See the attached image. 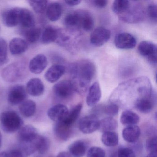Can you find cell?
Wrapping results in <instances>:
<instances>
[{"label": "cell", "mask_w": 157, "mask_h": 157, "mask_svg": "<svg viewBox=\"0 0 157 157\" xmlns=\"http://www.w3.org/2000/svg\"><path fill=\"white\" fill-rule=\"evenodd\" d=\"M28 2L36 13L41 14L46 10L48 2L47 1H29Z\"/></svg>", "instance_id": "cell-33"}, {"label": "cell", "mask_w": 157, "mask_h": 157, "mask_svg": "<svg viewBox=\"0 0 157 157\" xmlns=\"http://www.w3.org/2000/svg\"><path fill=\"white\" fill-rule=\"evenodd\" d=\"M94 24V20L91 14L88 11H85L82 29L86 32H90L93 29Z\"/></svg>", "instance_id": "cell-34"}, {"label": "cell", "mask_w": 157, "mask_h": 157, "mask_svg": "<svg viewBox=\"0 0 157 157\" xmlns=\"http://www.w3.org/2000/svg\"><path fill=\"white\" fill-rule=\"evenodd\" d=\"M21 9L14 8L6 11L2 15V21L7 27H13L20 23Z\"/></svg>", "instance_id": "cell-10"}, {"label": "cell", "mask_w": 157, "mask_h": 157, "mask_svg": "<svg viewBox=\"0 0 157 157\" xmlns=\"http://www.w3.org/2000/svg\"><path fill=\"white\" fill-rule=\"evenodd\" d=\"M146 157H157V152L149 153Z\"/></svg>", "instance_id": "cell-46"}, {"label": "cell", "mask_w": 157, "mask_h": 157, "mask_svg": "<svg viewBox=\"0 0 157 157\" xmlns=\"http://www.w3.org/2000/svg\"><path fill=\"white\" fill-rule=\"evenodd\" d=\"M27 96V92L25 87L22 85H16L10 89L8 100L10 104L17 105L24 101Z\"/></svg>", "instance_id": "cell-8"}, {"label": "cell", "mask_w": 157, "mask_h": 157, "mask_svg": "<svg viewBox=\"0 0 157 157\" xmlns=\"http://www.w3.org/2000/svg\"><path fill=\"white\" fill-rule=\"evenodd\" d=\"M50 147V141L48 138L40 136L38 140L37 150L39 153L44 154L49 149Z\"/></svg>", "instance_id": "cell-36"}, {"label": "cell", "mask_w": 157, "mask_h": 157, "mask_svg": "<svg viewBox=\"0 0 157 157\" xmlns=\"http://www.w3.org/2000/svg\"><path fill=\"white\" fill-rule=\"evenodd\" d=\"M22 62H15L4 68L2 72V76L4 80L8 82L17 81L21 78L25 67Z\"/></svg>", "instance_id": "cell-3"}, {"label": "cell", "mask_w": 157, "mask_h": 157, "mask_svg": "<svg viewBox=\"0 0 157 157\" xmlns=\"http://www.w3.org/2000/svg\"><path fill=\"white\" fill-rule=\"evenodd\" d=\"M36 104L31 100H26L21 103L19 110L22 115L26 117L33 116L36 111Z\"/></svg>", "instance_id": "cell-26"}, {"label": "cell", "mask_w": 157, "mask_h": 157, "mask_svg": "<svg viewBox=\"0 0 157 157\" xmlns=\"http://www.w3.org/2000/svg\"><path fill=\"white\" fill-rule=\"evenodd\" d=\"M147 14L149 17L156 22L157 18V7L156 5H149L147 8Z\"/></svg>", "instance_id": "cell-42"}, {"label": "cell", "mask_w": 157, "mask_h": 157, "mask_svg": "<svg viewBox=\"0 0 157 157\" xmlns=\"http://www.w3.org/2000/svg\"><path fill=\"white\" fill-rule=\"evenodd\" d=\"M104 150L101 148L93 147L88 151L87 157H105Z\"/></svg>", "instance_id": "cell-40"}, {"label": "cell", "mask_w": 157, "mask_h": 157, "mask_svg": "<svg viewBox=\"0 0 157 157\" xmlns=\"http://www.w3.org/2000/svg\"><path fill=\"white\" fill-rule=\"evenodd\" d=\"M27 93L34 97L41 96L44 92V83L40 79L33 78L27 82L26 86Z\"/></svg>", "instance_id": "cell-16"}, {"label": "cell", "mask_w": 157, "mask_h": 157, "mask_svg": "<svg viewBox=\"0 0 157 157\" xmlns=\"http://www.w3.org/2000/svg\"><path fill=\"white\" fill-rule=\"evenodd\" d=\"M67 5L70 6H75L76 5H79L81 2V1L80 0H68V1H65Z\"/></svg>", "instance_id": "cell-44"}, {"label": "cell", "mask_w": 157, "mask_h": 157, "mask_svg": "<svg viewBox=\"0 0 157 157\" xmlns=\"http://www.w3.org/2000/svg\"><path fill=\"white\" fill-rule=\"evenodd\" d=\"M46 12L48 20L51 21H56L60 19L62 15L63 8L59 2H53L48 5Z\"/></svg>", "instance_id": "cell-22"}, {"label": "cell", "mask_w": 157, "mask_h": 157, "mask_svg": "<svg viewBox=\"0 0 157 157\" xmlns=\"http://www.w3.org/2000/svg\"><path fill=\"white\" fill-rule=\"evenodd\" d=\"M60 29L52 26H48L41 34V41L44 44H49L57 41L59 36Z\"/></svg>", "instance_id": "cell-21"}, {"label": "cell", "mask_w": 157, "mask_h": 157, "mask_svg": "<svg viewBox=\"0 0 157 157\" xmlns=\"http://www.w3.org/2000/svg\"><path fill=\"white\" fill-rule=\"evenodd\" d=\"M69 111L66 105L58 104L52 106L48 110V116L56 123L61 122L67 118Z\"/></svg>", "instance_id": "cell-12"}, {"label": "cell", "mask_w": 157, "mask_h": 157, "mask_svg": "<svg viewBox=\"0 0 157 157\" xmlns=\"http://www.w3.org/2000/svg\"><path fill=\"white\" fill-rule=\"evenodd\" d=\"M117 152L118 157H136L133 150L130 148L120 147Z\"/></svg>", "instance_id": "cell-41"}, {"label": "cell", "mask_w": 157, "mask_h": 157, "mask_svg": "<svg viewBox=\"0 0 157 157\" xmlns=\"http://www.w3.org/2000/svg\"><path fill=\"white\" fill-rule=\"evenodd\" d=\"M0 157H9L8 152L3 151L0 153Z\"/></svg>", "instance_id": "cell-47"}, {"label": "cell", "mask_w": 157, "mask_h": 157, "mask_svg": "<svg viewBox=\"0 0 157 157\" xmlns=\"http://www.w3.org/2000/svg\"><path fill=\"white\" fill-rule=\"evenodd\" d=\"M100 120L95 114H92L82 118L79 122V128L82 133L89 134L99 129Z\"/></svg>", "instance_id": "cell-6"}, {"label": "cell", "mask_w": 157, "mask_h": 157, "mask_svg": "<svg viewBox=\"0 0 157 157\" xmlns=\"http://www.w3.org/2000/svg\"><path fill=\"white\" fill-rule=\"evenodd\" d=\"M138 52L152 65L157 64V47L156 44L149 41H143L138 46Z\"/></svg>", "instance_id": "cell-5"}, {"label": "cell", "mask_w": 157, "mask_h": 157, "mask_svg": "<svg viewBox=\"0 0 157 157\" xmlns=\"http://www.w3.org/2000/svg\"><path fill=\"white\" fill-rule=\"evenodd\" d=\"M116 47L120 49H130L136 44V38L130 34L123 33L118 34L114 39Z\"/></svg>", "instance_id": "cell-9"}, {"label": "cell", "mask_w": 157, "mask_h": 157, "mask_svg": "<svg viewBox=\"0 0 157 157\" xmlns=\"http://www.w3.org/2000/svg\"><path fill=\"white\" fill-rule=\"evenodd\" d=\"M2 143V135L0 133V147L1 146Z\"/></svg>", "instance_id": "cell-49"}, {"label": "cell", "mask_w": 157, "mask_h": 157, "mask_svg": "<svg viewBox=\"0 0 157 157\" xmlns=\"http://www.w3.org/2000/svg\"><path fill=\"white\" fill-rule=\"evenodd\" d=\"M71 71L72 80L71 81L75 91L79 93H84L95 75L94 64L89 60H81L72 66Z\"/></svg>", "instance_id": "cell-1"}, {"label": "cell", "mask_w": 157, "mask_h": 157, "mask_svg": "<svg viewBox=\"0 0 157 157\" xmlns=\"http://www.w3.org/2000/svg\"><path fill=\"white\" fill-rule=\"evenodd\" d=\"M130 2L126 0H116L113 2L112 10L116 14H124L130 8Z\"/></svg>", "instance_id": "cell-29"}, {"label": "cell", "mask_w": 157, "mask_h": 157, "mask_svg": "<svg viewBox=\"0 0 157 157\" xmlns=\"http://www.w3.org/2000/svg\"><path fill=\"white\" fill-rule=\"evenodd\" d=\"M22 26L27 28L34 27L35 18L32 12L26 9H21L20 23Z\"/></svg>", "instance_id": "cell-25"}, {"label": "cell", "mask_w": 157, "mask_h": 157, "mask_svg": "<svg viewBox=\"0 0 157 157\" xmlns=\"http://www.w3.org/2000/svg\"><path fill=\"white\" fill-rule=\"evenodd\" d=\"M101 141L107 147H115L118 143V134L113 131L104 132L101 137Z\"/></svg>", "instance_id": "cell-30"}, {"label": "cell", "mask_w": 157, "mask_h": 157, "mask_svg": "<svg viewBox=\"0 0 157 157\" xmlns=\"http://www.w3.org/2000/svg\"><path fill=\"white\" fill-rule=\"evenodd\" d=\"M56 157H71V156L68 152L62 151V152H59Z\"/></svg>", "instance_id": "cell-45"}, {"label": "cell", "mask_w": 157, "mask_h": 157, "mask_svg": "<svg viewBox=\"0 0 157 157\" xmlns=\"http://www.w3.org/2000/svg\"><path fill=\"white\" fill-rule=\"evenodd\" d=\"M101 92L98 82L93 83L89 88L86 97V103L89 106H93L101 100Z\"/></svg>", "instance_id": "cell-17"}, {"label": "cell", "mask_w": 157, "mask_h": 157, "mask_svg": "<svg viewBox=\"0 0 157 157\" xmlns=\"http://www.w3.org/2000/svg\"><path fill=\"white\" fill-rule=\"evenodd\" d=\"M53 91L58 98L65 100L71 98L76 91L71 81L64 80L59 82L54 85Z\"/></svg>", "instance_id": "cell-4"}, {"label": "cell", "mask_w": 157, "mask_h": 157, "mask_svg": "<svg viewBox=\"0 0 157 157\" xmlns=\"http://www.w3.org/2000/svg\"><path fill=\"white\" fill-rule=\"evenodd\" d=\"M109 157H118V152L117 150L112 153Z\"/></svg>", "instance_id": "cell-48"}, {"label": "cell", "mask_w": 157, "mask_h": 157, "mask_svg": "<svg viewBox=\"0 0 157 157\" xmlns=\"http://www.w3.org/2000/svg\"><path fill=\"white\" fill-rule=\"evenodd\" d=\"M117 127V122L111 117H107L100 121L99 129L102 132H113Z\"/></svg>", "instance_id": "cell-28"}, {"label": "cell", "mask_w": 157, "mask_h": 157, "mask_svg": "<svg viewBox=\"0 0 157 157\" xmlns=\"http://www.w3.org/2000/svg\"><path fill=\"white\" fill-rule=\"evenodd\" d=\"M41 30L38 27L30 28L25 33L26 40L31 43H35L40 39L41 36Z\"/></svg>", "instance_id": "cell-32"}, {"label": "cell", "mask_w": 157, "mask_h": 157, "mask_svg": "<svg viewBox=\"0 0 157 157\" xmlns=\"http://www.w3.org/2000/svg\"><path fill=\"white\" fill-rule=\"evenodd\" d=\"M48 61L46 57L43 54H38L34 57L29 64L30 71L34 74L42 73L47 67Z\"/></svg>", "instance_id": "cell-13"}, {"label": "cell", "mask_w": 157, "mask_h": 157, "mask_svg": "<svg viewBox=\"0 0 157 157\" xmlns=\"http://www.w3.org/2000/svg\"><path fill=\"white\" fill-rule=\"evenodd\" d=\"M81 21V10L76 11L69 13L64 18V24L71 29L80 28Z\"/></svg>", "instance_id": "cell-23"}, {"label": "cell", "mask_w": 157, "mask_h": 157, "mask_svg": "<svg viewBox=\"0 0 157 157\" xmlns=\"http://www.w3.org/2000/svg\"><path fill=\"white\" fill-rule=\"evenodd\" d=\"M140 131L139 127L136 125L128 126L123 129L122 136L126 142L134 143L137 141L140 136Z\"/></svg>", "instance_id": "cell-19"}, {"label": "cell", "mask_w": 157, "mask_h": 157, "mask_svg": "<svg viewBox=\"0 0 157 157\" xmlns=\"http://www.w3.org/2000/svg\"><path fill=\"white\" fill-rule=\"evenodd\" d=\"M10 51L13 55H20L27 51L28 45L25 40L15 37L11 40L9 44Z\"/></svg>", "instance_id": "cell-20"}, {"label": "cell", "mask_w": 157, "mask_h": 157, "mask_svg": "<svg viewBox=\"0 0 157 157\" xmlns=\"http://www.w3.org/2000/svg\"><path fill=\"white\" fill-rule=\"evenodd\" d=\"M0 30H1V28H0Z\"/></svg>", "instance_id": "cell-50"}, {"label": "cell", "mask_w": 157, "mask_h": 157, "mask_svg": "<svg viewBox=\"0 0 157 157\" xmlns=\"http://www.w3.org/2000/svg\"><path fill=\"white\" fill-rule=\"evenodd\" d=\"M65 71L66 69L62 65L58 64L53 65L47 71L44 77L48 82L54 83L64 75Z\"/></svg>", "instance_id": "cell-18"}, {"label": "cell", "mask_w": 157, "mask_h": 157, "mask_svg": "<svg viewBox=\"0 0 157 157\" xmlns=\"http://www.w3.org/2000/svg\"><path fill=\"white\" fill-rule=\"evenodd\" d=\"M156 101V94L153 93L151 96L143 97L137 100L135 103V107L140 113H148L152 111Z\"/></svg>", "instance_id": "cell-14"}, {"label": "cell", "mask_w": 157, "mask_h": 157, "mask_svg": "<svg viewBox=\"0 0 157 157\" xmlns=\"http://www.w3.org/2000/svg\"><path fill=\"white\" fill-rule=\"evenodd\" d=\"M69 154L73 157H82L87 150V145L83 140L74 141L69 147Z\"/></svg>", "instance_id": "cell-24"}, {"label": "cell", "mask_w": 157, "mask_h": 157, "mask_svg": "<svg viewBox=\"0 0 157 157\" xmlns=\"http://www.w3.org/2000/svg\"><path fill=\"white\" fill-rule=\"evenodd\" d=\"M8 154L9 157H28L30 155L27 150L21 145L11 150Z\"/></svg>", "instance_id": "cell-37"}, {"label": "cell", "mask_w": 157, "mask_h": 157, "mask_svg": "<svg viewBox=\"0 0 157 157\" xmlns=\"http://www.w3.org/2000/svg\"><path fill=\"white\" fill-rule=\"evenodd\" d=\"M0 122L2 129L9 133H14L20 130L24 124L21 117L13 111L3 112L0 115Z\"/></svg>", "instance_id": "cell-2"}, {"label": "cell", "mask_w": 157, "mask_h": 157, "mask_svg": "<svg viewBox=\"0 0 157 157\" xmlns=\"http://www.w3.org/2000/svg\"><path fill=\"white\" fill-rule=\"evenodd\" d=\"M107 0H94L92 1L93 4L95 7L100 9H103L107 6L108 4Z\"/></svg>", "instance_id": "cell-43"}, {"label": "cell", "mask_w": 157, "mask_h": 157, "mask_svg": "<svg viewBox=\"0 0 157 157\" xmlns=\"http://www.w3.org/2000/svg\"><path fill=\"white\" fill-rule=\"evenodd\" d=\"M8 45L6 41L0 38V66L4 65L8 61Z\"/></svg>", "instance_id": "cell-35"}, {"label": "cell", "mask_w": 157, "mask_h": 157, "mask_svg": "<svg viewBox=\"0 0 157 157\" xmlns=\"http://www.w3.org/2000/svg\"><path fill=\"white\" fill-rule=\"evenodd\" d=\"M38 136L36 128L31 125H27L19 130L18 137L20 143H27L33 141Z\"/></svg>", "instance_id": "cell-15"}, {"label": "cell", "mask_w": 157, "mask_h": 157, "mask_svg": "<svg viewBox=\"0 0 157 157\" xmlns=\"http://www.w3.org/2000/svg\"><path fill=\"white\" fill-rule=\"evenodd\" d=\"M140 117L138 115L130 110H125L122 113L120 121L123 124L125 125H134L139 122Z\"/></svg>", "instance_id": "cell-27"}, {"label": "cell", "mask_w": 157, "mask_h": 157, "mask_svg": "<svg viewBox=\"0 0 157 157\" xmlns=\"http://www.w3.org/2000/svg\"><path fill=\"white\" fill-rule=\"evenodd\" d=\"M146 148L149 153L157 152V137H151L147 139L146 142Z\"/></svg>", "instance_id": "cell-39"}, {"label": "cell", "mask_w": 157, "mask_h": 157, "mask_svg": "<svg viewBox=\"0 0 157 157\" xmlns=\"http://www.w3.org/2000/svg\"><path fill=\"white\" fill-rule=\"evenodd\" d=\"M82 107V105L81 103H79L75 105L70 111H69L67 117L63 121L70 125L73 126L80 114Z\"/></svg>", "instance_id": "cell-31"}, {"label": "cell", "mask_w": 157, "mask_h": 157, "mask_svg": "<svg viewBox=\"0 0 157 157\" xmlns=\"http://www.w3.org/2000/svg\"><path fill=\"white\" fill-rule=\"evenodd\" d=\"M111 31L105 27H97L91 34V44L97 47H100L108 42L111 37Z\"/></svg>", "instance_id": "cell-7"}, {"label": "cell", "mask_w": 157, "mask_h": 157, "mask_svg": "<svg viewBox=\"0 0 157 157\" xmlns=\"http://www.w3.org/2000/svg\"><path fill=\"white\" fill-rule=\"evenodd\" d=\"M103 111L108 116V117H113L118 113L119 107L116 104L111 103L104 106Z\"/></svg>", "instance_id": "cell-38"}, {"label": "cell", "mask_w": 157, "mask_h": 157, "mask_svg": "<svg viewBox=\"0 0 157 157\" xmlns=\"http://www.w3.org/2000/svg\"><path fill=\"white\" fill-rule=\"evenodd\" d=\"M54 134L56 138L61 141L69 139L72 133V126L64 121L57 122L54 127Z\"/></svg>", "instance_id": "cell-11"}]
</instances>
